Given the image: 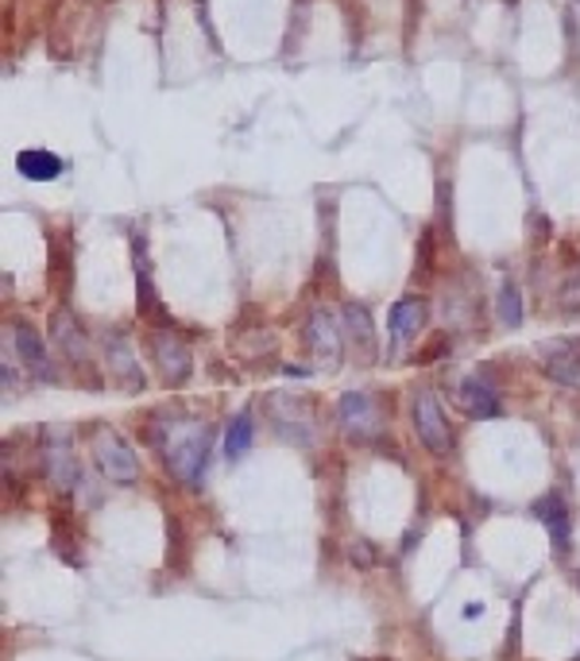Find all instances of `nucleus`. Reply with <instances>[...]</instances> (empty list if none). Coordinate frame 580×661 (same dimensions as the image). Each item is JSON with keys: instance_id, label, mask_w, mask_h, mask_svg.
Returning a JSON list of instances; mask_svg holds the SVG:
<instances>
[{"instance_id": "f03ea898", "label": "nucleus", "mask_w": 580, "mask_h": 661, "mask_svg": "<svg viewBox=\"0 0 580 661\" xmlns=\"http://www.w3.org/2000/svg\"><path fill=\"white\" fill-rule=\"evenodd\" d=\"M93 457H98V468L109 476L113 483H136L139 480V460L132 453V445L109 425H98L93 430Z\"/></svg>"}, {"instance_id": "f257e3e1", "label": "nucleus", "mask_w": 580, "mask_h": 661, "mask_svg": "<svg viewBox=\"0 0 580 661\" xmlns=\"http://www.w3.org/2000/svg\"><path fill=\"white\" fill-rule=\"evenodd\" d=\"M205 460H209V430L197 422H182L167 433V468L186 488H202Z\"/></svg>"}, {"instance_id": "1a4fd4ad", "label": "nucleus", "mask_w": 580, "mask_h": 661, "mask_svg": "<svg viewBox=\"0 0 580 661\" xmlns=\"http://www.w3.org/2000/svg\"><path fill=\"white\" fill-rule=\"evenodd\" d=\"M310 344H314V356L326 360V367H337V360H341V333H337L329 314L318 310L310 318Z\"/></svg>"}, {"instance_id": "f8f14e48", "label": "nucleus", "mask_w": 580, "mask_h": 661, "mask_svg": "<svg viewBox=\"0 0 580 661\" xmlns=\"http://www.w3.org/2000/svg\"><path fill=\"white\" fill-rule=\"evenodd\" d=\"M422 326H425V303L422 298H402V303H395V310H391V333L395 337H418L422 333Z\"/></svg>"}, {"instance_id": "423d86ee", "label": "nucleus", "mask_w": 580, "mask_h": 661, "mask_svg": "<svg viewBox=\"0 0 580 661\" xmlns=\"http://www.w3.org/2000/svg\"><path fill=\"white\" fill-rule=\"evenodd\" d=\"M109 376L124 387V391H144V372H139L136 356H132V344L124 337H109Z\"/></svg>"}, {"instance_id": "6e6552de", "label": "nucleus", "mask_w": 580, "mask_h": 661, "mask_svg": "<svg viewBox=\"0 0 580 661\" xmlns=\"http://www.w3.org/2000/svg\"><path fill=\"white\" fill-rule=\"evenodd\" d=\"M16 171L24 174L27 182H50L62 174V159H58L55 151H47V147H27V151L16 156Z\"/></svg>"}, {"instance_id": "dca6fc26", "label": "nucleus", "mask_w": 580, "mask_h": 661, "mask_svg": "<svg viewBox=\"0 0 580 661\" xmlns=\"http://www.w3.org/2000/svg\"><path fill=\"white\" fill-rule=\"evenodd\" d=\"M499 321H503V326H523V298H519V286L503 283V290H499Z\"/></svg>"}, {"instance_id": "9b49d317", "label": "nucleus", "mask_w": 580, "mask_h": 661, "mask_svg": "<svg viewBox=\"0 0 580 661\" xmlns=\"http://www.w3.org/2000/svg\"><path fill=\"white\" fill-rule=\"evenodd\" d=\"M534 511H538V518L546 523L549 538H554L557 549H565V542H569V511H565V503L557 495H546L534 503Z\"/></svg>"}, {"instance_id": "2eb2a0df", "label": "nucleus", "mask_w": 580, "mask_h": 661, "mask_svg": "<svg viewBox=\"0 0 580 661\" xmlns=\"http://www.w3.org/2000/svg\"><path fill=\"white\" fill-rule=\"evenodd\" d=\"M248 449H252V418L237 414L229 425V433H225V453H229V460H240V457H248Z\"/></svg>"}, {"instance_id": "39448f33", "label": "nucleus", "mask_w": 580, "mask_h": 661, "mask_svg": "<svg viewBox=\"0 0 580 661\" xmlns=\"http://www.w3.org/2000/svg\"><path fill=\"white\" fill-rule=\"evenodd\" d=\"M341 425L344 433H352V437H372V433L379 430V414L376 407H372V399L364 391H349L341 399Z\"/></svg>"}, {"instance_id": "9d476101", "label": "nucleus", "mask_w": 580, "mask_h": 661, "mask_svg": "<svg viewBox=\"0 0 580 661\" xmlns=\"http://www.w3.org/2000/svg\"><path fill=\"white\" fill-rule=\"evenodd\" d=\"M12 337H16V352L27 360V367H32L35 376L55 384V367H50L47 349H43L39 333H35V329H27V326H16V329H12Z\"/></svg>"}, {"instance_id": "4468645a", "label": "nucleus", "mask_w": 580, "mask_h": 661, "mask_svg": "<svg viewBox=\"0 0 580 661\" xmlns=\"http://www.w3.org/2000/svg\"><path fill=\"white\" fill-rule=\"evenodd\" d=\"M344 326H349L352 341L360 344V352H364V356H372V352H376V333H372V318H368V310H364V306H356V303L344 306Z\"/></svg>"}, {"instance_id": "f3484780", "label": "nucleus", "mask_w": 580, "mask_h": 661, "mask_svg": "<svg viewBox=\"0 0 580 661\" xmlns=\"http://www.w3.org/2000/svg\"><path fill=\"white\" fill-rule=\"evenodd\" d=\"M546 376L565 387H580V356H557L546 364Z\"/></svg>"}, {"instance_id": "7ed1b4c3", "label": "nucleus", "mask_w": 580, "mask_h": 661, "mask_svg": "<svg viewBox=\"0 0 580 661\" xmlns=\"http://www.w3.org/2000/svg\"><path fill=\"white\" fill-rule=\"evenodd\" d=\"M414 433L433 457H450L453 433H450V422H445L442 407H437V399H433L430 391H422L414 399Z\"/></svg>"}, {"instance_id": "0eeeda50", "label": "nucleus", "mask_w": 580, "mask_h": 661, "mask_svg": "<svg viewBox=\"0 0 580 661\" xmlns=\"http://www.w3.org/2000/svg\"><path fill=\"white\" fill-rule=\"evenodd\" d=\"M457 407L465 410L468 418H496L499 414V395L491 391L484 379H460Z\"/></svg>"}, {"instance_id": "20e7f679", "label": "nucleus", "mask_w": 580, "mask_h": 661, "mask_svg": "<svg viewBox=\"0 0 580 661\" xmlns=\"http://www.w3.org/2000/svg\"><path fill=\"white\" fill-rule=\"evenodd\" d=\"M151 356H156L163 384L182 387L190 379V364H194V356H190L186 341H182L179 333H171V329H159V333L151 337Z\"/></svg>"}, {"instance_id": "ddd939ff", "label": "nucleus", "mask_w": 580, "mask_h": 661, "mask_svg": "<svg viewBox=\"0 0 580 661\" xmlns=\"http://www.w3.org/2000/svg\"><path fill=\"white\" fill-rule=\"evenodd\" d=\"M55 341L62 344L70 360H78V364H90V349H86L82 326H75V318H70V314H58V318H55Z\"/></svg>"}]
</instances>
